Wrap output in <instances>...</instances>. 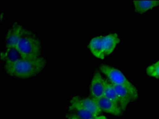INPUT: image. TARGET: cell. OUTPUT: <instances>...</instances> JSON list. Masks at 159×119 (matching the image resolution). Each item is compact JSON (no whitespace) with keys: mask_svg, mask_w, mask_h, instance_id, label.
Masks as SVG:
<instances>
[{"mask_svg":"<svg viewBox=\"0 0 159 119\" xmlns=\"http://www.w3.org/2000/svg\"><path fill=\"white\" fill-rule=\"evenodd\" d=\"M46 59L43 56L34 59H22L5 68L7 73L15 78L26 79L37 75L44 69Z\"/></svg>","mask_w":159,"mask_h":119,"instance_id":"6da1fadb","label":"cell"},{"mask_svg":"<svg viewBox=\"0 0 159 119\" xmlns=\"http://www.w3.org/2000/svg\"><path fill=\"white\" fill-rule=\"evenodd\" d=\"M17 48L23 59H34L40 57L42 46L40 39L34 33L23 28Z\"/></svg>","mask_w":159,"mask_h":119,"instance_id":"7a4b0ae2","label":"cell"},{"mask_svg":"<svg viewBox=\"0 0 159 119\" xmlns=\"http://www.w3.org/2000/svg\"><path fill=\"white\" fill-rule=\"evenodd\" d=\"M99 69L108 79L110 83L125 87L130 92L134 101L137 99L139 97L137 89L127 80L121 71L105 64L101 65Z\"/></svg>","mask_w":159,"mask_h":119,"instance_id":"3957f363","label":"cell"},{"mask_svg":"<svg viewBox=\"0 0 159 119\" xmlns=\"http://www.w3.org/2000/svg\"><path fill=\"white\" fill-rule=\"evenodd\" d=\"M79 108L89 111L96 116L102 112L96 101L92 98H84L80 97H74L70 102L69 109Z\"/></svg>","mask_w":159,"mask_h":119,"instance_id":"277c9868","label":"cell"},{"mask_svg":"<svg viewBox=\"0 0 159 119\" xmlns=\"http://www.w3.org/2000/svg\"><path fill=\"white\" fill-rule=\"evenodd\" d=\"M23 26L17 23H14L7 32L5 39L6 49L17 47L20 40Z\"/></svg>","mask_w":159,"mask_h":119,"instance_id":"5b68a950","label":"cell"},{"mask_svg":"<svg viewBox=\"0 0 159 119\" xmlns=\"http://www.w3.org/2000/svg\"><path fill=\"white\" fill-rule=\"evenodd\" d=\"M105 80L103 79L99 71L93 75L90 86V93L92 99L95 100L103 97Z\"/></svg>","mask_w":159,"mask_h":119,"instance_id":"8992f818","label":"cell"},{"mask_svg":"<svg viewBox=\"0 0 159 119\" xmlns=\"http://www.w3.org/2000/svg\"><path fill=\"white\" fill-rule=\"evenodd\" d=\"M94 100L102 111L114 115H121L122 110L119 104H116L104 96Z\"/></svg>","mask_w":159,"mask_h":119,"instance_id":"52a82bcc","label":"cell"},{"mask_svg":"<svg viewBox=\"0 0 159 119\" xmlns=\"http://www.w3.org/2000/svg\"><path fill=\"white\" fill-rule=\"evenodd\" d=\"M1 58L4 63L5 68L14 64L22 59V55L16 47L7 48L1 54Z\"/></svg>","mask_w":159,"mask_h":119,"instance_id":"ba28073f","label":"cell"},{"mask_svg":"<svg viewBox=\"0 0 159 119\" xmlns=\"http://www.w3.org/2000/svg\"><path fill=\"white\" fill-rule=\"evenodd\" d=\"M120 41L119 36L116 33L110 34L103 36L102 49L105 57L114 51Z\"/></svg>","mask_w":159,"mask_h":119,"instance_id":"9c48e42d","label":"cell"},{"mask_svg":"<svg viewBox=\"0 0 159 119\" xmlns=\"http://www.w3.org/2000/svg\"><path fill=\"white\" fill-rule=\"evenodd\" d=\"M116 92L120 103V107L122 111L125 110L129 104L134 101L130 93L125 87L111 84Z\"/></svg>","mask_w":159,"mask_h":119,"instance_id":"30bf717a","label":"cell"},{"mask_svg":"<svg viewBox=\"0 0 159 119\" xmlns=\"http://www.w3.org/2000/svg\"><path fill=\"white\" fill-rule=\"evenodd\" d=\"M103 36H100L93 38L89 44V49L93 55L100 59H103L105 58L102 49Z\"/></svg>","mask_w":159,"mask_h":119,"instance_id":"8fae6325","label":"cell"},{"mask_svg":"<svg viewBox=\"0 0 159 119\" xmlns=\"http://www.w3.org/2000/svg\"><path fill=\"white\" fill-rule=\"evenodd\" d=\"M134 9L139 14H143L159 6V1H133Z\"/></svg>","mask_w":159,"mask_h":119,"instance_id":"7c38bea8","label":"cell"},{"mask_svg":"<svg viewBox=\"0 0 159 119\" xmlns=\"http://www.w3.org/2000/svg\"><path fill=\"white\" fill-rule=\"evenodd\" d=\"M97 116L82 109H69L66 115L68 119H90Z\"/></svg>","mask_w":159,"mask_h":119,"instance_id":"4fadbf2b","label":"cell"},{"mask_svg":"<svg viewBox=\"0 0 159 119\" xmlns=\"http://www.w3.org/2000/svg\"><path fill=\"white\" fill-rule=\"evenodd\" d=\"M103 96L108 100L112 101L116 104L120 105L119 99L116 95V92L110 82L105 80L104 83V90Z\"/></svg>","mask_w":159,"mask_h":119,"instance_id":"5bb4252c","label":"cell"},{"mask_svg":"<svg viewBox=\"0 0 159 119\" xmlns=\"http://www.w3.org/2000/svg\"><path fill=\"white\" fill-rule=\"evenodd\" d=\"M147 73L150 77L159 78V61L147 68Z\"/></svg>","mask_w":159,"mask_h":119,"instance_id":"9a60e30c","label":"cell"},{"mask_svg":"<svg viewBox=\"0 0 159 119\" xmlns=\"http://www.w3.org/2000/svg\"><path fill=\"white\" fill-rule=\"evenodd\" d=\"M107 119L106 117H105V116H96V117H93V118H91V119Z\"/></svg>","mask_w":159,"mask_h":119,"instance_id":"2e32d148","label":"cell"}]
</instances>
